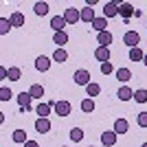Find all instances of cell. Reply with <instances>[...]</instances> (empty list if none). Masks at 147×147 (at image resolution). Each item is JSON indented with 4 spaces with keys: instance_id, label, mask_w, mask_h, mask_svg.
<instances>
[{
    "instance_id": "5b68a950",
    "label": "cell",
    "mask_w": 147,
    "mask_h": 147,
    "mask_svg": "<svg viewBox=\"0 0 147 147\" xmlns=\"http://www.w3.org/2000/svg\"><path fill=\"white\" fill-rule=\"evenodd\" d=\"M132 13H136V11H134V7L129 5V2H119V16H121L125 22L132 18Z\"/></svg>"
},
{
    "instance_id": "74e56055",
    "label": "cell",
    "mask_w": 147,
    "mask_h": 147,
    "mask_svg": "<svg viewBox=\"0 0 147 147\" xmlns=\"http://www.w3.org/2000/svg\"><path fill=\"white\" fill-rule=\"evenodd\" d=\"M143 64H145V66H147V53H145V59H143Z\"/></svg>"
},
{
    "instance_id": "4fadbf2b",
    "label": "cell",
    "mask_w": 147,
    "mask_h": 147,
    "mask_svg": "<svg viewBox=\"0 0 147 147\" xmlns=\"http://www.w3.org/2000/svg\"><path fill=\"white\" fill-rule=\"evenodd\" d=\"M70 110H73V108H70V103H68V101H57V103H55V112L59 114V117H68V114H70Z\"/></svg>"
},
{
    "instance_id": "7a4b0ae2",
    "label": "cell",
    "mask_w": 147,
    "mask_h": 147,
    "mask_svg": "<svg viewBox=\"0 0 147 147\" xmlns=\"http://www.w3.org/2000/svg\"><path fill=\"white\" fill-rule=\"evenodd\" d=\"M73 81L77 86H88V84H90V73H88L86 68H79V70H75Z\"/></svg>"
},
{
    "instance_id": "8992f818",
    "label": "cell",
    "mask_w": 147,
    "mask_h": 147,
    "mask_svg": "<svg viewBox=\"0 0 147 147\" xmlns=\"http://www.w3.org/2000/svg\"><path fill=\"white\" fill-rule=\"evenodd\" d=\"M112 40H114V35H112L110 31H103V33H97V44H99V46H105V49H110Z\"/></svg>"
},
{
    "instance_id": "30bf717a",
    "label": "cell",
    "mask_w": 147,
    "mask_h": 147,
    "mask_svg": "<svg viewBox=\"0 0 147 147\" xmlns=\"http://www.w3.org/2000/svg\"><path fill=\"white\" fill-rule=\"evenodd\" d=\"M94 59L101 61V64L110 61V49H105V46H97V51H94Z\"/></svg>"
},
{
    "instance_id": "d6a6232c",
    "label": "cell",
    "mask_w": 147,
    "mask_h": 147,
    "mask_svg": "<svg viewBox=\"0 0 147 147\" xmlns=\"http://www.w3.org/2000/svg\"><path fill=\"white\" fill-rule=\"evenodd\" d=\"M11 97H13V92L9 90L7 86H2V88H0V101H9Z\"/></svg>"
},
{
    "instance_id": "ffe728a7",
    "label": "cell",
    "mask_w": 147,
    "mask_h": 147,
    "mask_svg": "<svg viewBox=\"0 0 147 147\" xmlns=\"http://www.w3.org/2000/svg\"><path fill=\"white\" fill-rule=\"evenodd\" d=\"M105 26H108V18H97L94 22H92V29L97 31V33H103V31H108Z\"/></svg>"
},
{
    "instance_id": "d4e9b609",
    "label": "cell",
    "mask_w": 147,
    "mask_h": 147,
    "mask_svg": "<svg viewBox=\"0 0 147 147\" xmlns=\"http://www.w3.org/2000/svg\"><path fill=\"white\" fill-rule=\"evenodd\" d=\"M86 92H88V97H99V92H101V86H99V84H94V81H90V84H88L86 86Z\"/></svg>"
},
{
    "instance_id": "f546056e",
    "label": "cell",
    "mask_w": 147,
    "mask_h": 147,
    "mask_svg": "<svg viewBox=\"0 0 147 147\" xmlns=\"http://www.w3.org/2000/svg\"><path fill=\"white\" fill-rule=\"evenodd\" d=\"M53 59H55V61H59V64H64V61L68 59V53H66L64 49H57L55 53H53Z\"/></svg>"
},
{
    "instance_id": "cb8c5ba5",
    "label": "cell",
    "mask_w": 147,
    "mask_h": 147,
    "mask_svg": "<svg viewBox=\"0 0 147 147\" xmlns=\"http://www.w3.org/2000/svg\"><path fill=\"white\" fill-rule=\"evenodd\" d=\"M29 92H31V97H33V99H42V97H44V86L33 84V86L29 88Z\"/></svg>"
},
{
    "instance_id": "8d00e7d4",
    "label": "cell",
    "mask_w": 147,
    "mask_h": 147,
    "mask_svg": "<svg viewBox=\"0 0 147 147\" xmlns=\"http://www.w3.org/2000/svg\"><path fill=\"white\" fill-rule=\"evenodd\" d=\"M24 147H40V143H37V141H26Z\"/></svg>"
},
{
    "instance_id": "83f0119b",
    "label": "cell",
    "mask_w": 147,
    "mask_h": 147,
    "mask_svg": "<svg viewBox=\"0 0 147 147\" xmlns=\"http://www.w3.org/2000/svg\"><path fill=\"white\" fill-rule=\"evenodd\" d=\"M134 101H136V103H147V90H145V88L134 90Z\"/></svg>"
},
{
    "instance_id": "8fae6325",
    "label": "cell",
    "mask_w": 147,
    "mask_h": 147,
    "mask_svg": "<svg viewBox=\"0 0 147 147\" xmlns=\"http://www.w3.org/2000/svg\"><path fill=\"white\" fill-rule=\"evenodd\" d=\"M51 68V57H46V55H40L35 59V70H40V73H46Z\"/></svg>"
},
{
    "instance_id": "ba28073f",
    "label": "cell",
    "mask_w": 147,
    "mask_h": 147,
    "mask_svg": "<svg viewBox=\"0 0 147 147\" xmlns=\"http://www.w3.org/2000/svg\"><path fill=\"white\" fill-rule=\"evenodd\" d=\"M33 127H35L37 134H49V132H51V121H49V119H37Z\"/></svg>"
},
{
    "instance_id": "9a60e30c",
    "label": "cell",
    "mask_w": 147,
    "mask_h": 147,
    "mask_svg": "<svg viewBox=\"0 0 147 147\" xmlns=\"http://www.w3.org/2000/svg\"><path fill=\"white\" fill-rule=\"evenodd\" d=\"M117 97L121 99V101H129V99H134V92H132V88L121 86V88H119V92H117Z\"/></svg>"
},
{
    "instance_id": "2e32d148",
    "label": "cell",
    "mask_w": 147,
    "mask_h": 147,
    "mask_svg": "<svg viewBox=\"0 0 147 147\" xmlns=\"http://www.w3.org/2000/svg\"><path fill=\"white\" fill-rule=\"evenodd\" d=\"M81 20H84V22H94V20H97V16H94V9H90V7H84V9H81Z\"/></svg>"
},
{
    "instance_id": "e575fe53",
    "label": "cell",
    "mask_w": 147,
    "mask_h": 147,
    "mask_svg": "<svg viewBox=\"0 0 147 147\" xmlns=\"http://www.w3.org/2000/svg\"><path fill=\"white\" fill-rule=\"evenodd\" d=\"M101 73H103V75H112V73H114L112 61H105V64H101Z\"/></svg>"
},
{
    "instance_id": "ac0fdd59",
    "label": "cell",
    "mask_w": 147,
    "mask_h": 147,
    "mask_svg": "<svg viewBox=\"0 0 147 147\" xmlns=\"http://www.w3.org/2000/svg\"><path fill=\"white\" fill-rule=\"evenodd\" d=\"M53 42L57 44V49H64V44L68 42V33H66V31H61V33H55V35H53Z\"/></svg>"
},
{
    "instance_id": "44dd1931",
    "label": "cell",
    "mask_w": 147,
    "mask_h": 147,
    "mask_svg": "<svg viewBox=\"0 0 147 147\" xmlns=\"http://www.w3.org/2000/svg\"><path fill=\"white\" fill-rule=\"evenodd\" d=\"M94 108H97V105H94V99H84V101H81V112H86V114H90V112H94Z\"/></svg>"
},
{
    "instance_id": "1f68e13d",
    "label": "cell",
    "mask_w": 147,
    "mask_h": 147,
    "mask_svg": "<svg viewBox=\"0 0 147 147\" xmlns=\"http://www.w3.org/2000/svg\"><path fill=\"white\" fill-rule=\"evenodd\" d=\"M9 29H13L11 22H9L7 18H2V20H0V33H2V35H7V33H9Z\"/></svg>"
},
{
    "instance_id": "3957f363",
    "label": "cell",
    "mask_w": 147,
    "mask_h": 147,
    "mask_svg": "<svg viewBox=\"0 0 147 147\" xmlns=\"http://www.w3.org/2000/svg\"><path fill=\"white\" fill-rule=\"evenodd\" d=\"M64 20H66L68 24H77L81 20V9H75V7H68L66 11H64Z\"/></svg>"
},
{
    "instance_id": "277c9868",
    "label": "cell",
    "mask_w": 147,
    "mask_h": 147,
    "mask_svg": "<svg viewBox=\"0 0 147 147\" xmlns=\"http://www.w3.org/2000/svg\"><path fill=\"white\" fill-rule=\"evenodd\" d=\"M138 42H141V35H138L136 31H127V33L123 35V44H127L129 49H136Z\"/></svg>"
},
{
    "instance_id": "603a6c76",
    "label": "cell",
    "mask_w": 147,
    "mask_h": 147,
    "mask_svg": "<svg viewBox=\"0 0 147 147\" xmlns=\"http://www.w3.org/2000/svg\"><path fill=\"white\" fill-rule=\"evenodd\" d=\"M35 112H37V117L40 119H49V114H51V105L49 103H40L35 108Z\"/></svg>"
},
{
    "instance_id": "7402d4cb",
    "label": "cell",
    "mask_w": 147,
    "mask_h": 147,
    "mask_svg": "<svg viewBox=\"0 0 147 147\" xmlns=\"http://www.w3.org/2000/svg\"><path fill=\"white\" fill-rule=\"evenodd\" d=\"M11 141L13 143H22V145H24L29 138H26V132H24V129H16V132L11 134Z\"/></svg>"
},
{
    "instance_id": "f35d334b",
    "label": "cell",
    "mask_w": 147,
    "mask_h": 147,
    "mask_svg": "<svg viewBox=\"0 0 147 147\" xmlns=\"http://www.w3.org/2000/svg\"><path fill=\"white\" fill-rule=\"evenodd\" d=\"M141 147H147V143H143V145H141Z\"/></svg>"
},
{
    "instance_id": "d590c367",
    "label": "cell",
    "mask_w": 147,
    "mask_h": 147,
    "mask_svg": "<svg viewBox=\"0 0 147 147\" xmlns=\"http://www.w3.org/2000/svg\"><path fill=\"white\" fill-rule=\"evenodd\" d=\"M0 79H9V70L7 68H0Z\"/></svg>"
},
{
    "instance_id": "5bb4252c",
    "label": "cell",
    "mask_w": 147,
    "mask_h": 147,
    "mask_svg": "<svg viewBox=\"0 0 147 147\" xmlns=\"http://www.w3.org/2000/svg\"><path fill=\"white\" fill-rule=\"evenodd\" d=\"M31 99H33V97H31V92H20V94H18V103H20V108H24V110H31Z\"/></svg>"
},
{
    "instance_id": "9c48e42d",
    "label": "cell",
    "mask_w": 147,
    "mask_h": 147,
    "mask_svg": "<svg viewBox=\"0 0 147 147\" xmlns=\"http://www.w3.org/2000/svg\"><path fill=\"white\" fill-rule=\"evenodd\" d=\"M119 16V2H105L103 5V18H114Z\"/></svg>"
},
{
    "instance_id": "7c38bea8",
    "label": "cell",
    "mask_w": 147,
    "mask_h": 147,
    "mask_svg": "<svg viewBox=\"0 0 147 147\" xmlns=\"http://www.w3.org/2000/svg\"><path fill=\"white\" fill-rule=\"evenodd\" d=\"M127 129H129L127 119H117V121H114V132H117L119 136H121V134H127Z\"/></svg>"
},
{
    "instance_id": "4dcf8cb0",
    "label": "cell",
    "mask_w": 147,
    "mask_h": 147,
    "mask_svg": "<svg viewBox=\"0 0 147 147\" xmlns=\"http://www.w3.org/2000/svg\"><path fill=\"white\" fill-rule=\"evenodd\" d=\"M20 77H22V70H20L18 66L9 68V79H11V81H20Z\"/></svg>"
},
{
    "instance_id": "52a82bcc",
    "label": "cell",
    "mask_w": 147,
    "mask_h": 147,
    "mask_svg": "<svg viewBox=\"0 0 147 147\" xmlns=\"http://www.w3.org/2000/svg\"><path fill=\"white\" fill-rule=\"evenodd\" d=\"M66 24H68V22L64 20V16H53V18H51V29L55 31V33H61Z\"/></svg>"
},
{
    "instance_id": "d6986e66",
    "label": "cell",
    "mask_w": 147,
    "mask_h": 147,
    "mask_svg": "<svg viewBox=\"0 0 147 147\" xmlns=\"http://www.w3.org/2000/svg\"><path fill=\"white\" fill-rule=\"evenodd\" d=\"M9 22H11V26H24V16L20 11H13L11 18H9Z\"/></svg>"
},
{
    "instance_id": "836d02e7",
    "label": "cell",
    "mask_w": 147,
    "mask_h": 147,
    "mask_svg": "<svg viewBox=\"0 0 147 147\" xmlns=\"http://www.w3.org/2000/svg\"><path fill=\"white\" fill-rule=\"evenodd\" d=\"M136 123H138V127H147V112H138Z\"/></svg>"
},
{
    "instance_id": "f1b7e54d",
    "label": "cell",
    "mask_w": 147,
    "mask_h": 147,
    "mask_svg": "<svg viewBox=\"0 0 147 147\" xmlns=\"http://www.w3.org/2000/svg\"><path fill=\"white\" fill-rule=\"evenodd\" d=\"M70 141H73V143L84 141V129H81V127H73V129H70Z\"/></svg>"
},
{
    "instance_id": "484cf974",
    "label": "cell",
    "mask_w": 147,
    "mask_h": 147,
    "mask_svg": "<svg viewBox=\"0 0 147 147\" xmlns=\"http://www.w3.org/2000/svg\"><path fill=\"white\" fill-rule=\"evenodd\" d=\"M33 11H35V16H46L49 13V2H35Z\"/></svg>"
},
{
    "instance_id": "6da1fadb",
    "label": "cell",
    "mask_w": 147,
    "mask_h": 147,
    "mask_svg": "<svg viewBox=\"0 0 147 147\" xmlns=\"http://www.w3.org/2000/svg\"><path fill=\"white\" fill-rule=\"evenodd\" d=\"M119 141V134L114 129H108V132H101V145L103 147H114Z\"/></svg>"
},
{
    "instance_id": "e0dca14e",
    "label": "cell",
    "mask_w": 147,
    "mask_h": 147,
    "mask_svg": "<svg viewBox=\"0 0 147 147\" xmlns=\"http://www.w3.org/2000/svg\"><path fill=\"white\" fill-rule=\"evenodd\" d=\"M117 79L121 81V84H127V81L132 79V70H129V68H119L117 70Z\"/></svg>"
},
{
    "instance_id": "4316f807",
    "label": "cell",
    "mask_w": 147,
    "mask_h": 147,
    "mask_svg": "<svg viewBox=\"0 0 147 147\" xmlns=\"http://www.w3.org/2000/svg\"><path fill=\"white\" fill-rule=\"evenodd\" d=\"M129 59L132 61H143L145 59V53H143L138 46H136V49H129Z\"/></svg>"
}]
</instances>
